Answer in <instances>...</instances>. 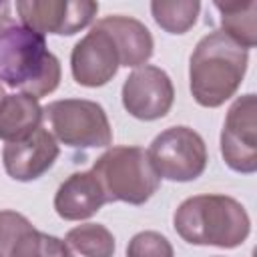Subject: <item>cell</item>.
<instances>
[{"instance_id":"obj_1","label":"cell","mask_w":257,"mask_h":257,"mask_svg":"<svg viewBox=\"0 0 257 257\" xmlns=\"http://www.w3.org/2000/svg\"><path fill=\"white\" fill-rule=\"evenodd\" d=\"M249 64V50L223 30L205 34L189 58V88L197 104L217 108L239 90Z\"/></svg>"},{"instance_id":"obj_2","label":"cell","mask_w":257,"mask_h":257,"mask_svg":"<svg viewBox=\"0 0 257 257\" xmlns=\"http://www.w3.org/2000/svg\"><path fill=\"white\" fill-rule=\"evenodd\" d=\"M60 76V60L42 34L14 22L0 30V80L6 86L38 100L58 88Z\"/></svg>"},{"instance_id":"obj_3","label":"cell","mask_w":257,"mask_h":257,"mask_svg":"<svg viewBox=\"0 0 257 257\" xmlns=\"http://www.w3.org/2000/svg\"><path fill=\"white\" fill-rule=\"evenodd\" d=\"M173 227L191 245L235 249L249 237L251 219L237 199L207 193L185 199L173 215Z\"/></svg>"},{"instance_id":"obj_4","label":"cell","mask_w":257,"mask_h":257,"mask_svg":"<svg viewBox=\"0 0 257 257\" xmlns=\"http://www.w3.org/2000/svg\"><path fill=\"white\" fill-rule=\"evenodd\" d=\"M98 179L106 203L145 205L161 187V177L141 147H110L90 169Z\"/></svg>"},{"instance_id":"obj_5","label":"cell","mask_w":257,"mask_h":257,"mask_svg":"<svg viewBox=\"0 0 257 257\" xmlns=\"http://www.w3.org/2000/svg\"><path fill=\"white\" fill-rule=\"evenodd\" d=\"M48 133L70 149H102L112 143L104 108L86 98H60L42 108Z\"/></svg>"},{"instance_id":"obj_6","label":"cell","mask_w":257,"mask_h":257,"mask_svg":"<svg viewBox=\"0 0 257 257\" xmlns=\"http://www.w3.org/2000/svg\"><path fill=\"white\" fill-rule=\"evenodd\" d=\"M153 169L161 179L189 183L207 169V145L191 126H169L159 133L147 149Z\"/></svg>"},{"instance_id":"obj_7","label":"cell","mask_w":257,"mask_h":257,"mask_svg":"<svg viewBox=\"0 0 257 257\" xmlns=\"http://www.w3.org/2000/svg\"><path fill=\"white\" fill-rule=\"evenodd\" d=\"M221 157L241 175L257 171V98L253 92L237 96L221 128Z\"/></svg>"},{"instance_id":"obj_8","label":"cell","mask_w":257,"mask_h":257,"mask_svg":"<svg viewBox=\"0 0 257 257\" xmlns=\"http://www.w3.org/2000/svg\"><path fill=\"white\" fill-rule=\"evenodd\" d=\"M22 26L38 34L72 36L86 28L96 12L98 2L92 0H20L14 4Z\"/></svg>"},{"instance_id":"obj_9","label":"cell","mask_w":257,"mask_h":257,"mask_svg":"<svg viewBox=\"0 0 257 257\" xmlns=\"http://www.w3.org/2000/svg\"><path fill=\"white\" fill-rule=\"evenodd\" d=\"M120 98L131 116L139 120H157L171 110L175 86L163 68L143 64L124 78Z\"/></svg>"},{"instance_id":"obj_10","label":"cell","mask_w":257,"mask_h":257,"mask_svg":"<svg viewBox=\"0 0 257 257\" xmlns=\"http://www.w3.org/2000/svg\"><path fill=\"white\" fill-rule=\"evenodd\" d=\"M120 68V52L114 38L98 22L74 44L70 52V72L80 86L96 88L114 78Z\"/></svg>"},{"instance_id":"obj_11","label":"cell","mask_w":257,"mask_h":257,"mask_svg":"<svg viewBox=\"0 0 257 257\" xmlns=\"http://www.w3.org/2000/svg\"><path fill=\"white\" fill-rule=\"evenodd\" d=\"M0 257H68L62 239L38 231L18 211H0Z\"/></svg>"},{"instance_id":"obj_12","label":"cell","mask_w":257,"mask_h":257,"mask_svg":"<svg viewBox=\"0 0 257 257\" xmlns=\"http://www.w3.org/2000/svg\"><path fill=\"white\" fill-rule=\"evenodd\" d=\"M58 155L60 149L56 139L48 133V128L38 126L30 137L4 145L2 165L8 177L20 183H28L48 173Z\"/></svg>"},{"instance_id":"obj_13","label":"cell","mask_w":257,"mask_h":257,"mask_svg":"<svg viewBox=\"0 0 257 257\" xmlns=\"http://www.w3.org/2000/svg\"><path fill=\"white\" fill-rule=\"evenodd\" d=\"M106 197L92 171H80L66 177L54 195V211L64 221H84L96 215Z\"/></svg>"},{"instance_id":"obj_14","label":"cell","mask_w":257,"mask_h":257,"mask_svg":"<svg viewBox=\"0 0 257 257\" xmlns=\"http://www.w3.org/2000/svg\"><path fill=\"white\" fill-rule=\"evenodd\" d=\"M96 22L114 38L116 48L120 52V66L139 68L147 64V60L153 56L155 40L151 30L141 20L122 14H110Z\"/></svg>"},{"instance_id":"obj_15","label":"cell","mask_w":257,"mask_h":257,"mask_svg":"<svg viewBox=\"0 0 257 257\" xmlns=\"http://www.w3.org/2000/svg\"><path fill=\"white\" fill-rule=\"evenodd\" d=\"M42 126V106L36 98L14 92L0 100V139L16 143Z\"/></svg>"},{"instance_id":"obj_16","label":"cell","mask_w":257,"mask_h":257,"mask_svg":"<svg viewBox=\"0 0 257 257\" xmlns=\"http://www.w3.org/2000/svg\"><path fill=\"white\" fill-rule=\"evenodd\" d=\"M221 14V30L245 50L257 44V2H215Z\"/></svg>"},{"instance_id":"obj_17","label":"cell","mask_w":257,"mask_h":257,"mask_svg":"<svg viewBox=\"0 0 257 257\" xmlns=\"http://www.w3.org/2000/svg\"><path fill=\"white\" fill-rule=\"evenodd\" d=\"M64 245L68 257H114L116 241L114 235L100 223H84L72 227Z\"/></svg>"},{"instance_id":"obj_18","label":"cell","mask_w":257,"mask_h":257,"mask_svg":"<svg viewBox=\"0 0 257 257\" xmlns=\"http://www.w3.org/2000/svg\"><path fill=\"white\" fill-rule=\"evenodd\" d=\"M201 12L199 0H155L151 2L153 20L169 34L189 32Z\"/></svg>"},{"instance_id":"obj_19","label":"cell","mask_w":257,"mask_h":257,"mask_svg":"<svg viewBox=\"0 0 257 257\" xmlns=\"http://www.w3.org/2000/svg\"><path fill=\"white\" fill-rule=\"evenodd\" d=\"M126 257H175L171 241L159 231H141L126 245Z\"/></svg>"},{"instance_id":"obj_20","label":"cell","mask_w":257,"mask_h":257,"mask_svg":"<svg viewBox=\"0 0 257 257\" xmlns=\"http://www.w3.org/2000/svg\"><path fill=\"white\" fill-rule=\"evenodd\" d=\"M10 10H12V4H8V2H0V30L6 28V26H10V24L14 22Z\"/></svg>"},{"instance_id":"obj_21","label":"cell","mask_w":257,"mask_h":257,"mask_svg":"<svg viewBox=\"0 0 257 257\" xmlns=\"http://www.w3.org/2000/svg\"><path fill=\"white\" fill-rule=\"evenodd\" d=\"M6 96V92H4V86H2V82H0V100Z\"/></svg>"},{"instance_id":"obj_22","label":"cell","mask_w":257,"mask_h":257,"mask_svg":"<svg viewBox=\"0 0 257 257\" xmlns=\"http://www.w3.org/2000/svg\"><path fill=\"white\" fill-rule=\"evenodd\" d=\"M217 257H219V255H217Z\"/></svg>"}]
</instances>
